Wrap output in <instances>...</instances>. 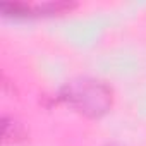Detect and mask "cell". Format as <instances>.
Segmentation results:
<instances>
[{
    "label": "cell",
    "mask_w": 146,
    "mask_h": 146,
    "mask_svg": "<svg viewBox=\"0 0 146 146\" xmlns=\"http://www.w3.org/2000/svg\"><path fill=\"white\" fill-rule=\"evenodd\" d=\"M60 98L69 107L91 119L105 115L112 108L113 102L112 90L105 83L91 78H79L69 81L62 88Z\"/></svg>",
    "instance_id": "cell-1"
}]
</instances>
